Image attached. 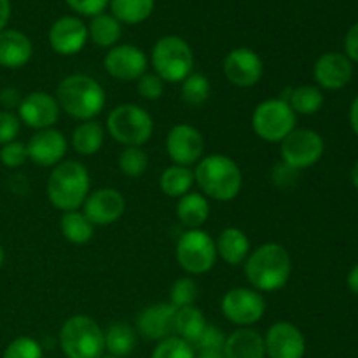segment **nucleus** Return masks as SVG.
Instances as JSON below:
<instances>
[{
  "mask_svg": "<svg viewBox=\"0 0 358 358\" xmlns=\"http://www.w3.org/2000/svg\"><path fill=\"white\" fill-rule=\"evenodd\" d=\"M107 73L121 83L138 80L149 69V58L140 48L133 44H117L108 49L103 58Z\"/></svg>",
  "mask_w": 358,
  "mask_h": 358,
  "instance_id": "nucleus-13",
  "label": "nucleus"
},
{
  "mask_svg": "<svg viewBox=\"0 0 358 358\" xmlns=\"http://www.w3.org/2000/svg\"><path fill=\"white\" fill-rule=\"evenodd\" d=\"M28 161V152L27 145L23 142H14L6 143V145L0 147V163L6 168H10V170H16V168H21Z\"/></svg>",
  "mask_w": 358,
  "mask_h": 358,
  "instance_id": "nucleus-39",
  "label": "nucleus"
},
{
  "mask_svg": "<svg viewBox=\"0 0 358 358\" xmlns=\"http://www.w3.org/2000/svg\"><path fill=\"white\" fill-rule=\"evenodd\" d=\"M296 115H313L324 107V93L318 86L313 84H303L290 91V96L285 98Z\"/></svg>",
  "mask_w": 358,
  "mask_h": 358,
  "instance_id": "nucleus-32",
  "label": "nucleus"
},
{
  "mask_svg": "<svg viewBox=\"0 0 358 358\" xmlns=\"http://www.w3.org/2000/svg\"><path fill=\"white\" fill-rule=\"evenodd\" d=\"M59 108L56 96L48 91H31L24 94L17 107V117L21 124H27L31 129H48L55 128L59 119Z\"/></svg>",
  "mask_w": 358,
  "mask_h": 358,
  "instance_id": "nucleus-15",
  "label": "nucleus"
},
{
  "mask_svg": "<svg viewBox=\"0 0 358 358\" xmlns=\"http://www.w3.org/2000/svg\"><path fill=\"white\" fill-rule=\"evenodd\" d=\"M105 129L96 121H83L72 133V147L79 156H94L103 147Z\"/></svg>",
  "mask_w": 358,
  "mask_h": 358,
  "instance_id": "nucleus-26",
  "label": "nucleus"
},
{
  "mask_svg": "<svg viewBox=\"0 0 358 358\" xmlns=\"http://www.w3.org/2000/svg\"><path fill=\"white\" fill-rule=\"evenodd\" d=\"M177 217L187 229H201L210 217L208 198H205L201 192H187L178 198Z\"/></svg>",
  "mask_w": 358,
  "mask_h": 358,
  "instance_id": "nucleus-25",
  "label": "nucleus"
},
{
  "mask_svg": "<svg viewBox=\"0 0 358 358\" xmlns=\"http://www.w3.org/2000/svg\"><path fill=\"white\" fill-rule=\"evenodd\" d=\"M345 55L352 59V63H358V23L352 24L345 35Z\"/></svg>",
  "mask_w": 358,
  "mask_h": 358,
  "instance_id": "nucleus-45",
  "label": "nucleus"
},
{
  "mask_svg": "<svg viewBox=\"0 0 358 358\" xmlns=\"http://www.w3.org/2000/svg\"><path fill=\"white\" fill-rule=\"evenodd\" d=\"M198 299V283L192 278H178L170 289V304L178 308L192 306Z\"/></svg>",
  "mask_w": 358,
  "mask_h": 358,
  "instance_id": "nucleus-37",
  "label": "nucleus"
},
{
  "mask_svg": "<svg viewBox=\"0 0 358 358\" xmlns=\"http://www.w3.org/2000/svg\"><path fill=\"white\" fill-rule=\"evenodd\" d=\"M3 358H42V346L34 338L21 336L7 345Z\"/></svg>",
  "mask_w": 358,
  "mask_h": 358,
  "instance_id": "nucleus-38",
  "label": "nucleus"
},
{
  "mask_svg": "<svg viewBox=\"0 0 358 358\" xmlns=\"http://www.w3.org/2000/svg\"><path fill=\"white\" fill-rule=\"evenodd\" d=\"M180 84L182 100L187 105L198 107V105H203L208 100L212 87H210L208 77H205L203 73L192 72L191 76L185 77Z\"/></svg>",
  "mask_w": 358,
  "mask_h": 358,
  "instance_id": "nucleus-34",
  "label": "nucleus"
},
{
  "mask_svg": "<svg viewBox=\"0 0 358 358\" xmlns=\"http://www.w3.org/2000/svg\"><path fill=\"white\" fill-rule=\"evenodd\" d=\"M224 76L236 87H254L264 76V62L250 48H236L224 58Z\"/></svg>",
  "mask_w": 358,
  "mask_h": 358,
  "instance_id": "nucleus-14",
  "label": "nucleus"
},
{
  "mask_svg": "<svg viewBox=\"0 0 358 358\" xmlns=\"http://www.w3.org/2000/svg\"><path fill=\"white\" fill-rule=\"evenodd\" d=\"M91 192L87 168L76 159H65L52 168L45 185L49 203L59 212H73L84 205Z\"/></svg>",
  "mask_w": 358,
  "mask_h": 358,
  "instance_id": "nucleus-4",
  "label": "nucleus"
},
{
  "mask_svg": "<svg viewBox=\"0 0 358 358\" xmlns=\"http://www.w3.org/2000/svg\"><path fill=\"white\" fill-rule=\"evenodd\" d=\"M3 261H6V254H3V248L2 245H0V268L3 266Z\"/></svg>",
  "mask_w": 358,
  "mask_h": 358,
  "instance_id": "nucleus-51",
  "label": "nucleus"
},
{
  "mask_svg": "<svg viewBox=\"0 0 358 358\" xmlns=\"http://www.w3.org/2000/svg\"><path fill=\"white\" fill-rule=\"evenodd\" d=\"M196 358H226L224 350H198Z\"/></svg>",
  "mask_w": 358,
  "mask_h": 358,
  "instance_id": "nucleus-49",
  "label": "nucleus"
},
{
  "mask_svg": "<svg viewBox=\"0 0 358 358\" xmlns=\"http://www.w3.org/2000/svg\"><path fill=\"white\" fill-rule=\"evenodd\" d=\"M346 285H348L350 292H353L355 296H358V264H355L352 269H350L348 276H346Z\"/></svg>",
  "mask_w": 358,
  "mask_h": 358,
  "instance_id": "nucleus-47",
  "label": "nucleus"
},
{
  "mask_svg": "<svg viewBox=\"0 0 358 358\" xmlns=\"http://www.w3.org/2000/svg\"><path fill=\"white\" fill-rule=\"evenodd\" d=\"M59 229H62L63 238L73 245L87 243L94 234V226L80 210L63 213L59 220Z\"/></svg>",
  "mask_w": 358,
  "mask_h": 358,
  "instance_id": "nucleus-31",
  "label": "nucleus"
},
{
  "mask_svg": "<svg viewBox=\"0 0 358 358\" xmlns=\"http://www.w3.org/2000/svg\"><path fill=\"white\" fill-rule=\"evenodd\" d=\"M150 358H196V350L184 339L171 336L157 343Z\"/></svg>",
  "mask_w": 358,
  "mask_h": 358,
  "instance_id": "nucleus-36",
  "label": "nucleus"
},
{
  "mask_svg": "<svg viewBox=\"0 0 358 358\" xmlns=\"http://www.w3.org/2000/svg\"><path fill=\"white\" fill-rule=\"evenodd\" d=\"M72 10H76L80 16L94 17L98 14L105 13L110 0H65Z\"/></svg>",
  "mask_w": 358,
  "mask_h": 358,
  "instance_id": "nucleus-43",
  "label": "nucleus"
},
{
  "mask_svg": "<svg viewBox=\"0 0 358 358\" xmlns=\"http://www.w3.org/2000/svg\"><path fill=\"white\" fill-rule=\"evenodd\" d=\"M150 63L154 73L159 76L164 83L178 84L192 73L194 55L187 41L178 35H164L154 44Z\"/></svg>",
  "mask_w": 358,
  "mask_h": 358,
  "instance_id": "nucleus-5",
  "label": "nucleus"
},
{
  "mask_svg": "<svg viewBox=\"0 0 358 358\" xmlns=\"http://www.w3.org/2000/svg\"><path fill=\"white\" fill-rule=\"evenodd\" d=\"M100 358H117V357H112V355H107V357H100Z\"/></svg>",
  "mask_w": 358,
  "mask_h": 358,
  "instance_id": "nucleus-52",
  "label": "nucleus"
},
{
  "mask_svg": "<svg viewBox=\"0 0 358 358\" xmlns=\"http://www.w3.org/2000/svg\"><path fill=\"white\" fill-rule=\"evenodd\" d=\"M10 13H13L10 0H0V31L7 28V23L10 20Z\"/></svg>",
  "mask_w": 358,
  "mask_h": 358,
  "instance_id": "nucleus-46",
  "label": "nucleus"
},
{
  "mask_svg": "<svg viewBox=\"0 0 358 358\" xmlns=\"http://www.w3.org/2000/svg\"><path fill=\"white\" fill-rule=\"evenodd\" d=\"M194 182L208 199L227 203L238 198L243 187V173L234 159L224 154H208L194 168Z\"/></svg>",
  "mask_w": 358,
  "mask_h": 358,
  "instance_id": "nucleus-3",
  "label": "nucleus"
},
{
  "mask_svg": "<svg viewBox=\"0 0 358 358\" xmlns=\"http://www.w3.org/2000/svg\"><path fill=\"white\" fill-rule=\"evenodd\" d=\"M55 96L59 108L80 122L93 121L107 103L103 86L86 73H72L62 79Z\"/></svg>",
  "mask_w": 358,
  "mask_h": 358,
  "instance_id": "nucleus-2",
  "label": "nucleus"
},
{
  "mask_svg": "<svg viewBox=\"0 0 358 358\" xmlns=\"http://www.w3.org/2000/svg\"><path fill=\"white\" fill-rule=\"evenodd\" d=\"M224 343H226V336L215 325H206L203 334L192 346L194 350H224Z\"/></svg>",
  "mask_w": 358,
  "mask_h": 358,
  "instance_id": "nucleus-42",
  "label": "nucleus"
},
{
  "mask_svg": "<svg viewBox=\"0 0 358 358\" xmlns=\"http://www.w3.org/2000/svg\"><path fill=\"white\" fill-rule=\"evenodd\" d=\"M66 149L69 142L65 135L56 128L41 129L27 143L28 159L42 168H55L56 164L65 161Z\"/></svg>",
  "mask_w": 358,
  "mask_h": 358,
  "instance_id": "nucleus-19",
  "label": "nucleus"
},
{
  "mask_svg": "<svg viewBox=\"0 0 358 358\" xmlns=\"http://www.w3.org/2000/svg\"><path fill=\"white\" fill-rule=\"evenodd\" d=\"M177 262L192 276L212 271L217 262L215 240L203 229H187L177 241Z\"/></svg>",
  "mask_w": 358,
  "mask_h": 358,
  "instance_id": "nucleus-9",
  "label": "nucleus"
},
{
  "mask_svg": "<svg viewBox=\"0 0 358 358\" xmlns=\"http://www.w3.org/2000/svg\"><path fill=\"white\" fill-rule=\"evenodd\" d=\"M117 166L119 171L126 177H142L149 166V156L142 147H124V150L117 157Z\"/></svg>",
  "mask_w": 358,
  "mask_h": 358,
  "instance_id": "nucleus-35",
  "label": "nucleus"
},
{
  "mask_svg": "<svg viewBox=\"0 0 358 358\" xmlns=\"http://www.w3.org/2000/svg\"><path fill=\"white\" fill-rule=\"evenodd\" d=\"M49 45L59 56H73L80 52L90 41L87 24L77 16H62L49 28Z\"/></svg>",
  "mask_w": 358,
  "mask_h": 358,
  "instance_id": "nucleus-18",
  "label": "nucleus"
},
{
  "mask_svg": "<svg viewBox=\"0 0 358 358\" xmlns=\"http://www.w3.org/2000/svg\"><path fill=\"white\" fill-rule=\"evenodd\" d=\"M103 338L105 350H108L112 357L117 358L129 355L136 345V334L133 327H129L128 324H122V322L107 327V331H103Z\"/></svg>",
  "mask_w": 358,
  "mask_h": 358,
  "instance_id": "nucleus-33",
  "label": "nucleus"
},
{
  "mask_svg": "<svg viewBox=\"0 0 358 358\" xmlns=\"http://www.w3.org/2000/svg\"><path fill=\"white\" fill-rule=\"evenodd\" d=\"M313 79L320 90H343L353 79L352 59L345 52H324L313 65Z\"/></svg>",
  "mask_w": 358,
  "mask_h": 358,
  "instance_id": "nucleus-17",
  "label": "nucleus"
},
{
  "mask_svg": "<svg viewBox=\"0 0 358 358\" xmlns=\"http://www.w3.org/2000/svg\"><path fill=\"white\" fill-rule=\"evenodd\" d=\"M192 184H194V171L178 164L168 166L159 177V189L168 198H182L192 191Z\"/></svg>",
  "mask_w": 358,
  "mask_h": 358,
  "instance_id": "nucleus-30",
  "label": "nucleus"
},
{
  "mask_svg": "<svg viewBox=\"0 0 358 358\" xmlns=\"http://www.w3.org/2000/svg\"><path fill=\"white\" fill-rule=\"evenodd\" d=\"M108 135L124 147H142L154 133V119L143 107L122 103L112 108L107 117Z\"/></svg>",
  "mask_w": 358,
  "mask_h": 358,
  "instance_id": "nucleus-7",
  "label": "nucleus"
},
{
  "mask_svg": "<svg viewBox=\"0 0 358 358\" xmlns=\"http://www.w3.org/2000/svg\"><path fill=\"white\" fill-rule=\"evenodd\" d=\"M324 152V136L310 128H296L283 142H280L282 163L296 171L315 166Z\"/></svg>",
  "mask_w": 358,
  "mask_h": 358,
  "instance_id": "nucleus-10",
  "label": "nucleus"
},
{
  "mask_svg": "<svg viewBox=\"0 0 358 358\" xmlns=\"http://www.w3.org/2000/svg\"><path fill=\"white\" fill-rule=\"evenodd\" d=\"M59 346L66 358H100L105 352L103 329L87 315H73L59 329Z\"/></svg>",
  "mask_w": 358,
  "mask_h": 358,
  "instance_id": "nucleus-6",
  "label": "nucleus"
},
{
  "mask_svg": "<svg viewBox=\"0 0 358 358\" xmlns=\"http://www.w3.org/2000/svg\"><path fill=\"white\" fill-rule=\"evenodd\" d=\"M217 257L229 266H240L250 254V240L240 227H226L215 240Z\"/></svg>",
  "mask_w": 358,
  "mask_h": 358,
  "instance_id": "nucleus-24",
  "label": "nucleus"
},
{
  "mask_svg": "<svg viewBox=\"0 0 358 358\" xmlns=\"http://www.w3.org/2000/svg\"><path fill=\"white\" fill-rule=\"evenodd\" d=\"M226 358H264V338L250 327H240L229 334L224 343Z\"/></svg>",
  "mask_w": 358,
  "mask_h": 358,
  "instance_id": "nucleus-23",
  "label": "nucleus"
},
{
  "mask_svg": "<svg viewBox=\"0 0 358 358\" xmlns=\"http://www.w3.org/2000/svg\"><path fill=\"white\" fill-rule=\"evenodd\" d=\"M21 121L16 112L0 110V145L14 142L20 135Z\"/></svg>",
  "mask_w": 358,
  "mask_h": 358,
  "instance_id": "nucleus-41",
  "label": "nucleus"
},
{
  "mask_svg": "<svg viewBox=\"0 0 358 358\" xmlns=\"http://www.w3.org/2000/svg\"><path fill=\"white\" fill-rule=\"evenodd\" d=\"M108 6L121 24H140L154 13L156 0H110Z\"/></svg>",
  "mask_w": 358,
  "mask_h": 358,
  "instance_id": "nucleus-29",
  "label": "nucleus"
},
{
  "mask_svg": "<svg viewBox=\"0 0 358 358\" xmlns=\"http://www.w3.org/2000/svg\"><path fill=\"white\" fill-rule=\"evenodd\" d=\"M121 34L122 24L112 14H98V16L91 17L90 24H87V37L98 48L110 49L117 45Z\"/></svg>",
  "mask_w": 358,
  "mask_h": 358,
  "instance_id": "nucleus-27",
  "label": "nucleus"
},
{
  "mask_svg": "<svg viewBox=\"0 0 358 358\" xmlns=\"http://www.w3.org/2000/svg\"><path fill=\"white\" fill-rule=\"evenodd\" d=\"M175 313L177 308L170 303H157L143 308L136 318L138 332L145 339L163 341L175 336Z\"/></svg>",
  "mask_w": 358,
  "mask_h": 358,
  "instance_id": "nucleus-21",
  "label": "nucleus"
},
{
  "mask_svg": "<svg viewBox=\"0 0 358 358\" xmlns=\"http://www.w3.org/2000/svg\"><path fill=\"white\" fill-rule=\"evenodd\" d=\"M126 210V199L117 189L101 187L90 192L83 205V212L96 226H110L117 222Z\"/></svg>",
  "mask_w": 358,
  "mask_h": 358,
  "instance_id": "nucleus-16",
  "label": "nucleus"
},
{
  "mask_svg": "<svg viewBox=\"0 0 358 358\" xmlns=\"http://www.w3.org/2000/svg\"><path fill=\"white\" fill-rule=\"evenodd\" d=\"M34 55V44L27 34L14 28L0 31V66L16 70L27 65Z\"/></svg>",
  "mask_w": 358,
  "mask_h": 358,
  "instance_id": "nucleus-22",
  "label": "nucleus"
},
{
  "mask_svg": "<svg viewBox=\"0 0 358 358\" xmlns=\"http://www.w3.org/2000/svg\"><path fill=\"white\" fill-rule=\"evenodd\" d=\"M21 100H23V94L16 87H3V90H0V105L3 107V110H17Z\"/></svg>",
  "mask_w": 358,
  "mask_h": 358,
  "instance_id": "nucleus-44",
  "label": "nucleus"
},
{
  "mask_svg": "<svg viewBox=\"0 0 358 358\" xmlns=\"http://www.w3.org/2000/svg\"><path fill=\"white\" fill-rule=\"evenodd\" d=\"M206 318L198 306L178 308L175 313V336L194 346L206 327Z\"/></svg>",
  "mask_w": 358,
  "mask_h": 358,
  "instance_id": "nucleus-28",
  "label": "nucleus"
},
{
  "mask_svg": "<svg viewBox=\"0 0 358 358\" xmlns=\"http://www.w3.org/2000/svg\"><path fill=\"white\" fill-rule=\"evenodd\" d=\"M136 90L143 100L156 101L163 96L164 93V80L156 73L145 72L138 80H136Z\"/></svg>",
  "mask_w": 358,
  "mask_h": 358,
  "instance_id": "nucleus-40",
  "label": "nucleus"
},
{
  "mask_svg": "<svg viewBox=\"0 0 358 358\" xmlns=\"http://www.w3.org/2000/svg\"><path fill=\"white\" fill-rule=\"evenodd\" d=\"M350 177H352V184L355 185V189L358 191V161L355 163V166L352 168V173H350Z\"/></svg>",
  "mask_w": 358,
  "mask_h": 358,
  "instance_id": "nucleus-50",
  "label": "nucleus"
},
{
  "mask_svg": "<svg viewBox=\"0 0 358 358\" xmlns=\"http://www.w3.org/2000/svg\"><path fill=\"white\" fill-rule=\"evenodd\" d=\"M266 355L269 358H303L306 341L303 332L290 322H276L264 336Z\"/></svg>",
  "mask_w": 358,
  "mask_h": 358,
  "instance_id": "nucleus-20",
  "label": "nucleus"
},
{
  "mask_svg": "<svg viewBox=\"0 0 358 358\" xmlns=\"http://www.w3.org/2000/svg\"><path fill=\"white\" fill-rule=\"evenodd\" d=\"M297 115L285 98H268L254 108L252 128L261 140L280 143L296 129Z\"/></svg>",
  "mask_w": 358,
  "mask_h": 358,
  "instance_id": "nucleus-8",
  "label": "nucleus"
},
{
  "mask_svg": "<svg viewBox=\"0 0 358 358\" xmlns=\"http://www.w3.org/2000/svg\"><path fill=\"white\" fill-rule=\"evenodd\" d=\"M166 152L173 164L189 168L198 164L205 156V138L198 128L180 122L168 131Z\"/></svg>",
  "mask_w": 358,
  "mask_h": 358,
  "instance_id": "nucleus-12",
  "label": "nucleus"
},
{
  "mask_svg": "<svg viewBox=\"0 0 358 358\" xmlns=\"http://www.w3.org/2000/svg\"><path fill=\"white\" fill-rule=\"evenodd\" d=\"M350 126H352L353 133L358 136V94L353 98L352 105H350Z\"/></svg>",
  "mask_w": 358,
  "mask_h": 358,
  "instance_id": "nucleus-48",
  "label": "nucleus"
},
{
  "mask_svg": "<svg viewBox=\"0 0 358 358\" xmlns=\"http://www.w3.org/2000/svg\"><path fill=\"white\" fill-rule=\"evenodd\" d=\"M220 310L231 324L238 327H250L264 317L266 301L262 294L252 287H236L224 294Z\"/></svg>",
  "mask_w": 358,
  "mask_h": 358,
  "instance_id": "nucleus-11",
  "label": "nucleus"
},
{
  "mask_svg": "<svg viewBox=\"0 0 358 358\" xmlns=\"http://www.w3.org/2000/svg\"><path fill=\"white\" fill-rule=\"evenodd\" d=\"M245 276L257 292H276L289 283L292 275V257L283 245L264 243L248 254Z\"/></svg>",
  "mask_w": 358,
  "mask_h": 358,
  "instance_id": "nucleus-1",
  "label": "nucleus"
}]
</instances>
